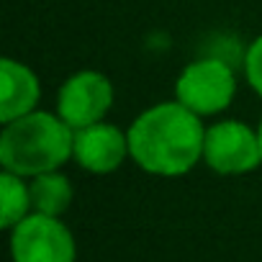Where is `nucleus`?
<instances>
[{"instance_id": "9", "label": "nucleus", "mask_w": 262, "mask_h": 262, "mask_svg": "<svg viewBox=\"0 0 262 262\" xmlns=\"http://www.w3.org/2000/svg\"><path fill=\"white\" fill-rule=\"evenodd\" d=\"M29 190H31V208L36 213H47V216H62L70 203H72V183L67 175H62L59 170H49L41 172L36 178H29Z\"/></svg>"}, {"instance_id": "11", "label": "nucleus", "mask_w": 262, "mask_h": 262, "mask_svg": "<svg viewBox=\"0 0 262 262\" xmlns=\"http://www.w3.org/2000/svg\"><path fill=\"white\" fill-rule=\"evenodd\" d=\"M244 77L249 82V88L262 98V34L252 39V44L247 47L244 54Z\"/></svg>"}, {"instance_id": "3", "label": "nucleus", "mask_w": 262, "mask_h": 262, "mask_svg": "<svg viewBox=\"0 0 262 262\" xmlns=\"http://www.w3.org/2000/svg\"><path fill=\"white\" fill-rule=\"evenodd\" d=\"M236 95V75L229 62L221 57H201L185 64L175 80V100L198 113L219 116L224 113Z\"/></svg>"}, {"instance_id": "10", "label": "nucleus", "mask_w": 262, "mask_h": 262, "mask_svg": "<svg viewBox=\"0 0 262 262\" xmlns=\"http://www.w3.org/2000/svg\"><path fill=\"white\" fill-rule=\"evenodd\" d=\"M31 211V190L26 178L3 170L0 172V226L13 229Z\"/></svg>"}, {"instance_id": "7", "label": "nucleus", "mask_w": 262, "mask_h": 262, "mask_svg": "<svg viewBox=\"0 0 262 262\" xmlns=\"http://www.w3.org/2000/svg\"><path fill=\"white\" fill-rule=\"evenodd\" d=\"M128 157H131L128 134L116 123L98 121L75 131L72 160L93 175L116 172Z\"/></svg>"}, {"instance_id": "8", "label": "nucleus", "mask_w": 262, "mask_h": 262, "mask_svg": "<svg viewBox=\"0 0 262 262\" xmlns=\"http://www.w3.org/2000/svg\"><path fill=\"white\" fill-rule=\"evenodd\" d=\"M39 98L41 80L29 64L11 57L0 62V123H11L36 111Z\"/></svg>"}, {"instance_id": "5", "label": "nucleus", "mask_w": 262, "mask_h": 262, "mask_svg": "<svg viewBox=\"0 0 262 262\" xmlns=\"http://www.w3.org/2000/svg\"><path fill=\"white\" fill-rule=\"evenodd\" d=\"M75 236L59 216L31 211L11 229L13 262H75Z\"/></svg>"}, {"instance_id": "4", "label": "nucleus", "mask_w": 262, "mask_h": 262, "mask_svg": "<svg viewBox=\"0 0 262 262\" xmlns=\"http://www.w3.org/2000/svg\"><path fill=\"white\" fill-rule=\"evenodd\" d=\"M203 162L219 175H244L262 165L259 131L239 118H224L206 126Z\"/></svg>"}, {"instance_id": "2", "label": "nucleus", "mask_w": 262, "mask_h": 262, "mask_svg": "<svg viewBox=\"0 0 262 262\" xmlns=\"http://www.w3.org/2000/svg\"><path fill=\"white\" fill-rule=\"evenodd\" d=\"M75 128L54 111H31L0 131V165L21 178L59 170L72 160Z\"/></svg>"}, {"instance_id": "6", "label": "nucleus", "mask_w": 262, "mask_h": 262, "mask_svg": "<svg viewBox=\"0 0 262 262\" xmlns=\"http://www.w3.org/2000/svg\"><path fill=\"white\" fill-rule=\"evenodd\" d=\"M113 82L98 70L72 72L57 93V113L77 131L90 123L105 121L113 108Z\"/></svg>"}, {"instance_id": "1", "label": "nucleus", "mask_w": 262, "mask_h": 262, "mask_svg": "<svg viewBox=\"0 0 262 262\" xmlns=\"http://www.w3.org/2000/svg\"><path fill=\"white\" fill-rule=\"evenodd\" d=\"M126 134L131 160L149 175L180 178L203 162L206 123L178 100L149 105L131 121Z\"/></svg>"}, {"instance_id": "12", "label": "nucleus", "mask_w": 262, "mask_h": 262, "mask_svg": "<svg viewBox=\"0 0 262 262\" xmlns=\"http://www.w3.org/2000/svg\"><path fill=\"white\" fill-rule=\"evenodd\" d=\"M257 131H259V142H262V118H259V126H257Z\"/></svg>"}]
</instances>
